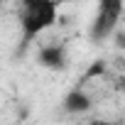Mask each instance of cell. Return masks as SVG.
Instances as JSON below:
<instances>
[{
    "label": "cell",
    "mask_w": 125,
    "mask_h": 125,
    "mask_svg": "<svg viewBox=\"0 0 125 125\" xmlns=\"http://www.w3.org/2000/svg\"><path fill=\"white\" fill-rule=\"evenodd\" d=\"M56 17H59V0H20L22 49L44 30L54 27Z\"/></svg>",
    "instance_id": "6da1fadb"
},
{
    "label": "cell",
    "mask_w": 125,
    "mask_h": 125,
    "mask_svg": "<svg viewBox=\"0 0 125 125\" xmlns=\"http://www.w3.org/2000/svg\"><path fill=\"white\" fill-rule=\"evenodd\" d=\"M125 10V0H98V12L88 27V39L93 44H103L118 32V22Z\"/></svg>",
    "instance_id": "7a4b0ae2"
},
{
    "label": "cell",
    "mask_w": 125,
    "mask_h": 125,
    "mask_svg": "<svg viewBox=\"0 0 125 125\" xmlns=\"http://www.w3.org/2000/svg\"><path fill=\"white\" fill-rule=\"evenodd\" d=\"M37 61L49 71H61V69H66V49L61 44H47L39 49Z\"/></svg>",
    "instance_id": "3957f363"
},
{
    "label": "cell",
    "mask_w": 125,
    "mask_h": 125,
    "mask_svg": "<svg viewBox=\"0 0 125 125\" xmlns=\"http://www.w3.org/2000/svg\"><path fill=\"white\" fill-rule=\"evenodd\" d=\"M91 105H93L91 96H88V93H83L81 88H74V91H69V93L64 96V110H66V113L81 115V113L91 110Z\"/></svg>",
    "instance_id": "277c9868"
},
{
    "label": "cell",
    "mask_w": 125,
    "mask_h": 125,
    "mask_svg": "<svg viewBox=\"0 0 125 125\" xmlns=\"http://www.w3.org/2000/svg\"><path fill=\"white\" fill-rule=\"evenodd\" d=\"M105 71V64H103V61H96V64L93 66H88V71H86V76L91 79V76H101Z\"/></svg>",
    "instance_id": "5b68a950"
},
{
    "label": "cell",
    "mask_w": 125,
    "mask_h": 125,
    "mask_svg": "<svg viewBox=\"0 0 125 125\" xmlns=\"http://www.w3.org/2000/svg\"><path fill=\"white\" fill-rule=\"evenodd\" d=\"M113 39H115V44H118L120 49H125V32H120V30H118V32L113 34Z\"/></svg>",
    "instance_id": "8992f818"
},
{
    "label": "cell",
    "mask_w": 125,
    "mask_h": 125,
    "mask_svg": "<svg viewBox=\"0 0 125 125\" xmlns=\"http://www.w3.org/2000/svg\"><path fill=\"white\" fill-rule=\"evenodd\" d=\"M91 125H115V123H105V120H93Z\"/></svg>",
    "instance_id": "52a82bcc"
}]
</instances>
